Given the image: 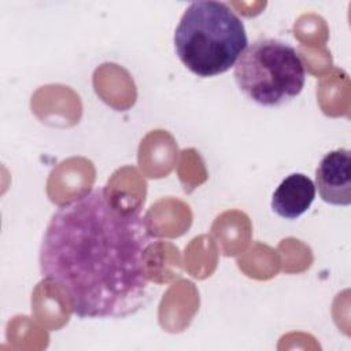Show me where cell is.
Wrapping results in <instances>:
<instances>
[{
    "label": "cell",
    "mask_w": 351,
    "mask_h": 351,
    "mask_svg": "<svg viewBox=\"0 0 351 351\" xmlns=\"http://www.w3.org/2000/svg\"><path fill=\"white\" fill-rule=\"evenodd\" d=\"M145 218L106 188L62 204L40 245L41 276L63 291L80 318H125L154 296L145 254L155 243Z\"/></svg>",
    "instance_id": "6da1fadb"
},
{
    "label": "cell",
    "mask_w": 351,
    "mask_h": 351,
    "mask_svg": "<svg viewBox=\"0 0 351 351\" xmlns=\"http://www.w3.org/2000/svg\"><path fill=\"white\" fill-rule=\"evenodd\" d=\"M247 45L243 21L223 1L191 3L174 33V48L180 60L203 78L228 71Z\"/></svg>",
    "instance_id": "7a4b0ae2"
},
{
    "label": "cell",
    "mask_w": 351,
    "mask_h": 351,
    "mask_svg": "<svg viewBox=\"0 0 351 351\" xmlns=\"http://www.w3.org/2000/svg\"><path fill=\"white\" fill-rule=\"evenodd\" d=\"M239 89L254 103L278 107L303 89L306 71L298 51L278 38H259L247 45L234 64Z\"/></svg>",
    "instance_id": "3957f363"
},
{
    "label": "cell",
    "mask_w": 351,
    "mask_h": 351,
    "mask_svg": "<svg viewBox=\"0 0 351 351\" xmlns=\"http://www.w3.org/2000/svg\"><path fill=\"white\" fill-rule=\"evenodd\" d=\"M315 189L332 206L351 204V152L339 148L328 152L315 170Z\"/></svg>",
    "instance_id": "277c9868"
},
{
    "label": "cell",
    "mask_w": 351,
    "mask_h": 351,
    "mask_svg": "<svg viewBox=\"0 0 351 351\" xmlns=\"http://www.w3.org/2000/svg\"><path fill=\"white\" fill-rule=\"evenodd\" d=\"M315 185L303 173L287 176L271 196L273 211L285 219L303 215L315 199Z\"/></svg>",
    "instance_id": "5b68a950"
}]
</instances>
